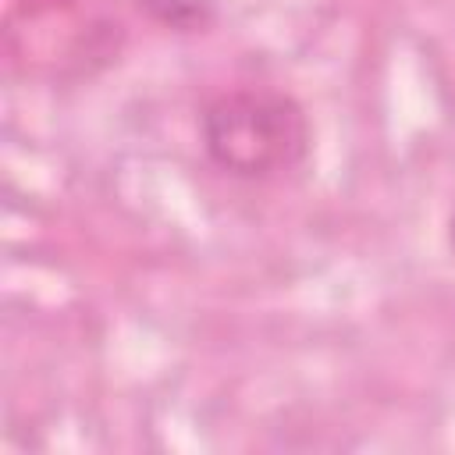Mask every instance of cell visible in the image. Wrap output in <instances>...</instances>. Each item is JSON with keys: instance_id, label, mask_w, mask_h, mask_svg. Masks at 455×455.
I'll list each match as a JSON object with an SVG mask.
<instances>
[{"instance_id": "obj_1", "label": "cell", "mask_w": 455, "mask_h": 455, "mask_svg": "<svg viewBox=\"0 0 455 455\" xmlns=\"http://www.w3.org/2000/svg\"><path fill=\"white\" fill-rule=\"evenodd\" d=\"M199 139L224 174L259 181L306 160L309 117L288 92L228 89L203 107Z\"/></svg>"}, {"instance_id": "obj_2", "label": "cell", "mask_w": 455, "mask_h": 455, "mask_svg": "<svg viewBox=\"0 0 455 455\" xmlns=\"http://www.w3.org/2000/svg\"><path fill=\"white\" fill-rule=\"evenodd\" d=\"M448 249L455 252V210H451V220H448Z\"/></svg>"}]
</instances>
